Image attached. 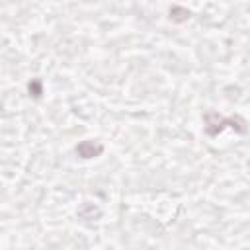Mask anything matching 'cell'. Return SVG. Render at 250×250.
Returning a JSON list of instances; mask_svg holds the SVG:
<instances>
[{"instance_id":"obj_1","label":"cell","mask_w":250,"mask_h":250,"mask_svg":"<svg viewBox=\"0 0 250 250\" xmlns=\"http://www.w3.org/2000/svg\"><path fill=\"white\" fill-rule=\"evenodd\" d=\"M76 152H78L82 158H92V156H96V154L102 152V145H94L92 141H84V143H80V145L76 146Z\"/></svg>"},{"instance_id":"obj_2","label":"cell","mask_w":250,"mask_h":250,"mask_svg":"<svg viewBox=\"0 0 250 250\" xmlns=\"http://www.w3.org/2000/svg\"><path fill=\"white\" fill-rule=\"evenodd\" d=\"M29 92H33V96H35V98H37V96H41V82H39V80L29 82Z\"/></svg>"}]
</instances>
